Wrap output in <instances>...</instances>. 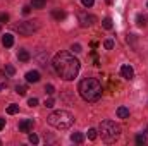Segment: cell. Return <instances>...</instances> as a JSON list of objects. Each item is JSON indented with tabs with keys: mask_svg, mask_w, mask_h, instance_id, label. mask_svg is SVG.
Instances as JSON below:
<instances>
[{
	"mask_svg": "<svg viewBox=\"0 0 148 146\" xmlns=\"http://www.w3.org/2000/svg\"><path fill=\"white\" fill-rule=\"evenodd\" d=\"M55 105V102H53V98H48V100H45V107L47 108H52Z\"/></svg>",
	"mask_w": 148,
	"mask_h": 146,
	"instance_id": "27",
	"label": "cell"
},
{
	"mask_svg": "<svg viewBox=\"0 0 148 146\" xmlns=\"http://www.w3.org/2000/svg\"><path fill=\"white\" fill-rule=\"evenodd\" d=\"M71 50H73L74 53H79V52H81V45H77V43H76V45L71 46Z\"/></svg>",
	"mask_w": 148,
	"mask_h": 146,
	"instance_id": "30",
	"label": "cell"
},
{
	"mask_svg": "<svg viewBox=\"0 0 148 146\" xmlns=\"http://www.w3.org/2000/svg\"><path fill=\"white\" fill-rule=\"evenodd\" d=\"M103 46H105L107 50H112V48H114V40H105V43H103Z\"/></svg>",
	"mask_w": 148,
	"mask_h": 146,
	"instance_id": "25",
	"label": "cell"
},
{
	"mask_svg": "<svg viewBox=\"0 0 148 146\" xmlns=\"http://www.w3.org/2000/svg\"><path fill=\"white\" fill-rule=\"evenodd\" d=\"M0 145H2V141H0Z\"/></svg>",
	"mask_w": 148,
	"mask_h": 146,
	"instance_id": "37",
	"label": "cell"
},
{
	"mask_svg": "<svg viewBox=\"0 0 148 146\" xmlns=\"http://www.w3.org/2000/svg\"><path fill=\"white\" fill-rule=\"evenodd\" d=\"M77 91H79V95H81L83 100L93 103V102H98V100L102 98L103 88H102V84H100L98 79H95V77H86V79H83V81L79 83Z\"/></svg>",
	"mask_w": 148,
	"mask_h": 146,
	"instance_id": "2",
	"label": "cell"
},
{
	"mask_svg": "<svg viewBox=\"0 0 148 146\" xmlns=\"http://www.w3.org/2000/svg\"><path fill=\"white\" fill-rule=\"evenodd\" d=\"M105 2H107V3H109V5H112V3H114V2H115V0H105Z\"/></svg>",
	"mask_w": 148,
	"mask_h": 146,
	"instance_id": "34",
	"label": "cell"
},
{
	"mask_svg": "<svg viewBox=\"0 0 148 146\" xmlns=\"http://www.w3.org/2000/svg\"><path fill=\"white\" fill-rule=\"evenodd\" d=\"M28 139H29V143H31V145H38V136H36V134H29V138H28Z\"/></svg>",
	"mask_w": 148,
	"mask_h": 146,
	"instance_id": "26",
	"label": "cell"
},
{
	"mask_svg": "<svg viewBox=\"0 0 148 146\" xmlns=\"http://www.w3.org/2000/svg\"><path fill=\"white\" fill-rule=\"evenodd\" d=\"M81 2H83V5H84V7H88V9H90V7H93V3H95V0H81Z\"/></svg>",
	"mask_w": 148,
	"mask_h": 146,
	"instance_id": "28",
	"label": "cell"
},
{
	"mask_svg": "<svg viewBox=\"0 0 148 146\" xmlns=\"http://www.w3.org/2000/svg\"><path fill=\"white\" fill-rule=\"evenodd\" d=\"M3 127H5V119H2V117H0V131H2Z\"/></svg>",
	"mask_w": 148,
	"mask_h": 146,
	"instance_id": "33",
	"label": "cell"
},
{
	"mask_svg": "<svg viewBox=\"0 0 148 146\" xmlns=\"http://www.w3.org/2000/svg\"><path fill=\"white\" fill-rule=\"evenodd\" d=\"M26 81H28V83H38V81H40V72H38V71H29V72H26Z\"/></svg>",
	"mask_w": 148,
	"mask_h": 146,
	"instance_id": "10",
	"label": "cell"
},
{
	"mask_svg": "<svg viewBox=\"0 0 148 146\" xmlns=\"http://www.w3.org/2000/svg\"><path fill=\"white\" fill-rule=\"evenodd\" d=\"M31 12V5H26V7H23V14H29Z\"/></svg>",
	"mask_w": 148,
	"mask_h": 146,
	"instance_id": "32",
	"label": "cell"
},
{
	"mask_svg": "<svg viewBox=\"0 0 148 146\" xmlns=\"http://www.w3.org/2000/svg\"><path fill=\"white\" fill-rule=\"evenodd\" d=\"M77 19H79V24L83 28H88V26H91V24L97 23V17L93 14H88V12H79L77 14Z\"/></svg>",
	"mask_w": 148,
	"mask_h": 146,
	"instance_id": "6",
	"label": "cell"
},
{
	"mask_svg": "<svg viewBox=\"0 0 148 146\" xmlns=\"http://www.w3.org/2000/svg\"><path fill=\"white\" fill-rule=\"evenodd\" d=\"M102 26H103L105 29H112V26H114V24H112V19L110 17H105V19L102 21Z\"/></svg>",
	"mask_w": 148,
	"mask_h": 146,
	"instance_id": "21",
	"label": "cell"
},
{
	"mask_svg": "<svg viewBox=\"0 0 148 146\" xmlns=\"http://www.w3.org/2000/svg\"><path fill=\"white\" fill-rule=\"evenodd\" d=\"M3 88H5V84H0V91H2V89H3Z\"/></svg>",
	"mask_w": 148,
	"mask_h": 146,
	"instance_id": "35",
	"label": "cell"
},
{
	"mask_svg": "<svg viewBox=\"0 0 148 146\" xmlns=\"http://www.w3.org/2000/svg\"><path fill=\"white\" fill-rule=\"evenodd\" d=\"M16 74V67L14 65H5L3 69H2V76L3 77H12Z\"/></svg>",
	"mask_w": 148,
	"mask_h": 146,
	"instance_id": "12",
	"label": "cell"
},
{
	"mask_svg": "<svg viewBox=\"0 0 148 146\" xmlns=\"http://www.w3.org/2000/svg\"><path fill=\"white\" fill-rule=\"evenodd\" d=\"M36 59H38V62H40V65H47V53L43 52V50H40L38 52V55H36Z\"/></svg>",
	"mask_w": 148,
	"mask_h": 146,
	"instance_id": "15",
	"label": "cell"
},
{
	"mask_svg": "<svg viewBox=\"0 0 148 146\" xmlns=\"http://www.w3.org/2000/svg\"><path fill=\"white\" fill-rule=\"evenodd\" d=\"M98 132L105 143H114L121 136V126L115 124L114 120H103L98 127Z\"/></svg>",
	"mask_w": 148,
	"mask_h": 146,
	"instance_id": "4",
	"label": "cell"
},
{
	"mask_svg": "<svg viewBox=\"0 0 148 146\" xmlns=\"http://www.w3.org/2000/svg\"><path fill=\"white\" fill-rule=\"evenodd\" d=\"M17 59H19L21 62H28V60L31 59V55H29V52H28V50H24V48H21V50L17 52Z\"/></svg>",
	"mask_w": 148,
	"mask_h": 146,
	"instance_id": "11",
	"label": "cell"
},
{
	"mask_svg": "<svg viewBox=\"0 0 148 146\" xmlns=\"http://www.w3.org/2000/svg\"><path fill=\"white\" fill-rule=\"evenodd\" d=\"M121 74H122L124 79L131 81V79L134 77V69H133L131 65H122V67H121Z\"/></svg>",
	"mask_w": 148,
	"mask_h": 146,
	"instance_id": "8",
	"label": "cell"
},
{
	"mask_svg": "<svg viewBox=\"0 0 148 146\" xmlns=\"http://www.w3.org/2000/svg\"><path fill=\"white\" fill-rule=\"evenodd\" d=\"M17 112H19V105H16V103H12V105L7 107V113H10V115H14Z\"/></svg>",
	"mask_w": 148,
	"mask_h": 146,
	"instance_id": "20",
	"label": "cell"
},
{
	"mask_svg": "<svg viewBox=\"0 0 148 146\" xmlns=\"http://www.w3.org/2000/svg\"><path fill=\"white\" fill-rule=\"evenodd\" d=\"M33 126H35V122H33V119H26V120H23V122H19V131H21V132H31V129H33Z\"/></svg>",
	"mask_w": 148,
	"mask_h": 146,
	"instance_id": "7",
	"label": "cell"
},
{
	"mask_svg": "<svg viewBox=\"0 0 148 146\" xmlns=\"http://www.w3.org/2000/svg\"><path fill=\"white\" fill-rule=\"evenodd\" d=\"M97 132H98L97 129H88V138H90L91 141H93V139H97Z\"/></svg>",
	"mask_w": 148,
	"mask_h": 146,
	"instance_id": "23",
	"label": "cell"
},
{
	"mask_svg": "<svg viewBox=\"0 0 148 146\" xmlns=\"http://www.w3.org/2000/svg\"><path fill=\"white\" fill-rule=\"evenodd\" d=\"M7 21H9V14H3L2 12L0 14V23H7Z\"/></svg>",
	"mask_w": 148,
	"mask_h": 146,
	"instance_id": "31",
	"label": "cell"
},
{
	"mask_svg": "<svg viewBox=\"0 0 148 146\" xmlns=\"http://www.w3.org/2000/svg\"><path fill=\"white\" fill-rule=\"evenodd\" d=\"M2 45H3L5 48H10V46L14 45V36H12L10 33H5V35L2 36Z\"/></svg>",
	"mask_w": 148,
	"mask_h": 146,
	"instance_id": "9",
	"label": "cell"
},
{
	"mask_svg": "<svg viewBox=\"0 0 148 146\" xmlns=\"http://www.w3.org/2000/svg\"><path fill=\"white\" fill-rule=\"evenodd\" d=\"M45 93H47V95H53V93H55V88H53L52 84H47V86H45Z\"/></svg>",
	"mask_w": 148,
	"mask_h": 146,
	"instance_id": "24",
	"label": "cell"
},
{
	"mask_svg": "<svg viewBox=\"0 0 148 146\" xmlns=\"http://www.w3.org/2000/svg\"><path fill=\"white\" fill-rule=\"evenodd\" d=\"M136 24L141 26V28H145V24H147V17H145L143 14H138V16H136Z\"/></svg>",
	"mask_w": 148,
	"mask_h": 146,
	"instance_id": "18",
	"label": "cell"
},
{
	"mask_svg": "<svg viewBox=\"0 0 148 146\" xmlns=\"http://www.w3.org/2000/svg\"><path fill=\"white\" fill-rule=\"evenodd\" d=\"M38 29H40V23H38L36 19H33V21H24V23H21V24L16 28V31H17L19 35H23V36H29V35H33Z\"/></svg>",
	"mask_w": 148,
	"mask_h": 146,
	"instance_id": "5",
	"label": "cell"
},
{
	"mask_svg": "<svg viewBox=\"0 0 148 146\" xmlns=\"http://www.w3.org/2000/svg\"><path fill=\"white\" fill-rule=\"evenodd\" d=\"M53 69L64 81H73L79 74V60L71 52H59L53 57Z\"/></svg>",
	"mask_w": 148,
	"mask_h": 146,
	"instance_id": "1",
	"label": "cell"
},
{
	"mask_svg": "<svg viewBox=\"0 0 148 146\" xmlns=\"http://www.w3.org/2000/svg\"><path fill=\"white\" fill-rule=\"evenodd\" d=\"M47 3V0H31V7L33 9H43Z\"/></svg>",
	"mask_w": 148,
	"mask_h": 146,
	"instance_id": "16",
	"label": "cell"
},
{
	"mask_svg": "<svg viewBox=\"0 0 148 146\" xmlns=\"http://www.w3.org/2000/svg\"><path fill=\"white\" fill-rule=\"evenodd\" d=\"M26 91H28V88H26L24 84H17V86H16V93H17V95L24 96V95H26Z\"/></svg>",
	"mask_w": 148,
	"mask_h": 146,
	"instance_id": "19",
	"label": "cell"
},
{
	"mask_svg": "<svg viewBox=\"0 0 148 146\" xmlns=\"http://www.w3.org/2000/svg\"><path fill=\"white\" fill-rule=\"evenodd\" d=\"M147 136H148V127H147Z\"/></svg>",
	"mask_w": 148,
	"mask_h": 146,
	"instance_id": "36",
	"label": "cell"
},
{
	"mask_svg": "<svg viewBox=\"0 0 148 146\" xmlns=\"http://www.w3.org/2000/svg\"><path fill=\"white\" fill-rule=\"evenodd\" d=\"M48 124L55 129H60V131L69 129L74 124V115L67 110H57V112L48 115Z\"/></svg>",
	"mask_w": 148,
	"mask_h": 146,
	"instance_id": "3",
	"label": "cell"
},
{
	"mask_svg": "<svg viewBox=\"0 0 148 146\" xmlns=\"http://www.w3.org/2000/svg\"><path fill=\"white\" fill-rule=\"evenodd\" d=\"M71 141H73V143H76V145H81V143L84 141L83 132H73V134H71Z\"/></svg>",
	"mask_w": 148,
	"mask_h": 146,
	"instance_id": "13",
	"label": "cell"
},
{
	"mask_svg": "<svg viewBox=\"0 0 148 146\" xmlns=\"http://www.w3.org/2000/svg\"><path fill=\"white\" fill-rule=\"evenodd\" d=\"M117 117H119V119H127V117H129V108L119 107V108H117Z\"/></svg>",
	"mask_w": 148,
	"mask_h": 146,
	"instance_id": "14",
	"label": "cell"
},
{
	"mask_svg": "<svg viewBox=\"0 0 148 146\" xmlns=\"http://www.w3.org/2000/svg\"><path fill=\"white\" fill-rule=\"evenodd\" d=\"M28 105H29V107H36L38 105V98H29V100H28Z\"/></svg>",
	"mask_w": 148,
	"mask_h": 146,
	"instance_id": "29",
	"label": "cell"
},
{
	"mask_svg": "<svg viewBox=\"0 0 148 146\" xmlns=\"http://www.w3.org/2000/svg\"><path fill=\"white\" fill-rule=\"evenodd\" d=\"M52 16H53V19H57V21L66 19V12H64V10H53V12H52Z\"/></svg>",
	"mask_w": 148,
	"mask_h": 146,
	"instance_id": "17",
	"label": "cell"
},
{
	"mask_svg": "<svg viewBox=\"0 0 148 146\" xmlns=\"http://www.w3.org/2000/svg\"><path fill=\"white\" fill-rule=\"evenodd\" d=\"M147 143V136L145 134H138L136 136V145H145Z\"/></svg>",
	"mask_w": 148,
	"mask_h": 146,
	"instance_id": "22",
	"label": "cell"
}]
</instances>
